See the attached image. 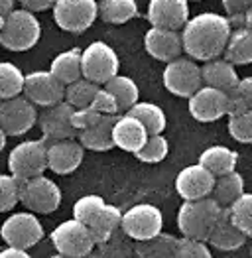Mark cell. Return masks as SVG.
<instances>
[{
	"instance_id": "6da1fadb",
	"label": "cell",
	"mask_w": 252,
	"mask_h": 258,
	"mask_svg": "<svg viewBox=\"0 0 252 258\" xmlns=\"http://www.w3.org/2000/svg\"><path fill=\"white\" fill-rule=\"evenodd\" d=\"M232 24L227 16L217 12H201L181 28V43L187 57L195 61H211L223 55Z\"/></svg>"
},
{
	"instance_id": "7a4b0ae2",
	"label": "cell",
	"mask_w": 252,
	"mask_h": 258,
	"mask_svg": "<svg viewBox=\"0 0 252 258\" xmlns=\"http://www.w3.org/2000/svg\"><path fill=\"white\" fill-rule=\"evenodd\" d=\"M42 26L34 12L26 8H14L0 30V45L8 51H28L40 42Z\"/></svg>"
},
{
	"instance_id": "3957f363",
	"label": "cell",
	"mask_w": 252,
	"mask_h": 258,
	"mask_svg": "<svg viewBox=\"0 0 252 258\" xmlns=\"http://www.w3.org/2000/svg\"><path fill=\"white\" fill-rule=\"evenodd\" d=\"M221 209L223 207L213 197L185 201L179 207V213H177V227H179L181 235L187 238H197V240L207 242L211 229L221 215Z\"/></svg>"
},
{
	"instance_id": "277c9868",
	"label": "cell",
	"mask_w": 252,
	"mask_h": 258,
	"mask_svg": "<svg viewBox=\"0 0 252 258\" xmlns=\"http://www.w3.org/2000/svg\"><path fill=\"white\" fill-rule=\"evenodd\" d=\"M20 203L32 213H53L61 203V189L57 183L45 175H36L30 179H18Z\"/></svg>"
},
{
	"instance_id": "5b68a950",
	"label": "cell",
	"mask_w": 252,
	"mask_h": 258,
	"mask_svg": "<svg viewBox=\"0 0 252 258\" xmlns=\"http://www.w3.org/2000/svg\"><path fill=\"white\" fill-rule=\"evenodd\" d=\"M118 67H120V61L116 51L105 42L89 43L81 51L83 77L97 85H105L114 75H118Z\"/></svg>"
},
{
	"instance_id": "8992f818",
	"label": "cell",
	"mask_w": 252,
	"mask_h": 258,
	"mask_svg": "<svg viewBox=\"0 0 252 258\" xmlns=\"http://www.w3.org/2000/svg\"><path fill=\"white\" fill-rule=\"evenodd\" d=\"M99 18L97 0H55L53 20L63 32L83 34Z\"/></svg>"
},
{
	"instance_id": "52a82bcc",
	"label": "cell",
	"mask_w": 252,
	"mask_h": 258,
	"mask_svg": "<svg viewBox=\"0 0 252 258\" xmlns=\"http://www.w3.org/2000/svg\"><path fill=\"white\" fill-rule=\"evenodd\" d=\"M8 170L16 179L43 175L47 170V146L43 140L20 142L8 156Z\"/></svg>"
},
{
	"instance_id": "ba28073f",
	"label": "cell",
	"mask_w": 252,
	"mask_h": 258,
	"mask_svg": "<svg viewBox=\"0 0 252 258\" xmlns=\"http://www.w3.org/2000/svg\"><path fill=\"white\" fill-rule=\"evenodd\" d=\"M164 227V215L156 205L140 203L130 207L120 219V229L126 237L132 240H148L162 233Z\"/></svg>"
},
{
	"instance_id": "9c48e42d",
	"label": "cell",
	"mask_w": 252,
	"mask_h": 258,
	"mask_svg": "<svg viewBox=\"0 0 252 258\" xmlns=\"http://www.w3.org/2000/svg\"><path fill=\"white\" fill-rule=\"evenodd\" d=\"M164 87L171 95L189 99L197 89L203 87L201 67L191 57H175L164 69Z\"/></svg>"
},
{
	"instance_id": "30bf717a",
	"label": "cell",
	"mask_w": 252,
	"mask_h": 258,
	"mask_svg": "<svg viewBox=\"0 0 252 258\" xmlns=\"http://www.w3.org/2000/svg\"><path fill=\"white\" fill-rule=\"evenodd\" d=\"M51 242L59 254L69 258H83L95 248V240L89 229L77 219H69L57 225L51 233Z\"/></svg>"
},
{
	"instance_id": "8fae6325",
	"label": "cell",
	"mask_w": 252,
	"mask_h": 258,
	"mask_svg": "<svg viewBox=\"0 0 252 258\" xmlns=\"http://www.w3.org/2000/svg\"><path fill=\"white\" fill-rule=\"evenodd\" d=\"M38 122V108L24 95L0 101V128L6 136H22Z\"/></svg>"
},
{
	"instance_id": "7c38bea8",
	"label": "cell",
	"mask_w": 252,
	"mask_h": 258,
	"mask_svg": "<svg viewBox=\"0 0 252 258\" xmlns=\"http://www.w3.org/2000/svg\"><path fill=\"white\" fill-rule=\"evenodd\" d=\"M0 237L8 246L28 250L42 240L43 227L34 213H14L2 223Z\"/></svg>"
},
{
	"instance_id": "4fadbf2b",
	"label": "cell",
	"mask_w": 252,
	"mask_h": 258,
	"mask_svg": "<svg viewBox=\"0 0 252 258\" xmlns=\"http://www.w3.org/2000/svg\"><path fill=\"white\" fill-rule=\"evenodd\" d=\"M22 95L36 107H53L65 99V85L51 71H34L26 75Z\"/></svg>"
},
{
	"instance_id": "5bb4252c",
	"label": "cell",
	"mask_w": 252,
	"mask_h": 258,
	"mask_svg": "<svg viewBox=\"0 0 252 258\" xmlns=\"http://www.w3.org/2000/svg\"><path fill=\"white\" fill-rule=\"evenodd\" d=\"M75 108L71 107L67 101H61L53 107H47L42 114L38 116V124L43 134V142L45 146L57 140H69V138H77L79 132L71 124V114Z\"/></svg>"
},
{
	"instance_id": "9a60e30c",
	"label": "cell",
	"mask_w": 252,
	"mask_h": 258,
	"mask_svg": "<svg viewBox=\"0 0 252 258\" xmlns=\"http://www.w3.org/2000/svg\"><path fill=\"white\" fill-rule=\"evenodd\" d=\"M229 110V95L203 85L189 97V114L199 122H215L223 118Z\"/></svg>"
},
{
	"instance_id": "2e32d148",
	"label": "cell",
	"mask_w": 252,
	"mask_h": 258,
	"mask_svg": "<svg viewBox=\"0 0 252 258\" xmlns=\"http://www.w3.org/2000/svg\"><path fill=\"white\" fill-rule=\"evenodd\" d=\"M146 16L154 28L179 32L189 20V2L187 0H150Z\"/></svg>"
},
{
	"instance_id": "e0dca14e",
	"label": "cell",
	"mask_w": 252,
	"mask_h": 258,
	"mask_svg": "<svg viewBox=\"0 0 252 258\" xmlns=\"http://www.w3.org/2000/svg\"><path fill=\"white\" fill-rule=\"evenodd\" d=\"M213 185H215V175L201 164L183 168L175 177V189L183 197V201L211 197Z\"/></svg>"
},
{
	"instance_id": "ac0fdd59",
	"label": "cell",
	"mask_w": 252,
	"mask_h": 258,
	"mask_svg": "<svg viewBox=\"0 0 252 258\" xmlns=\"http://www.w3.org/2000/svg\"><path fill=\"white\" fill-rule=\"evenodd\" d=\"M83 158L85 148L75 138L47 144V168L53 173H59V175L73 173L83 164Z\"/></svg>"
},
{
	"instance_id": "d6986e66",
	"label": "cell",
	"mask_w": 252,
	"mask_h": 258,
	"mask_svg": "<svg viewBox=\"0 0 252 258\" xmlns=\"http://www.w3.org/2000/svg\"><path fill=\"white\" fill-rule=\"evenodd\" d=\"M144 47L146 51L158 61H171L183 53V43H181V34L175 30H166V28H150L144 36Z\"/></svg>"
},
{
	"instance_id": "ffe728a7",
	"label": "cell",
	"mask_w": 252,
	"mask_h": 258,
	"mask_svg": "<svg viewBox=\"0 0 252 258\" xmlns=\"http://www.w3.org/2000/svg\"><path fill=\"white\" fill-rule=\"evenodd\" d=\"M148 136H150L148 130L136 116H132L128 112L116 116V122L112 126V142L116 148L136 154L146 144Z\"/></svg>"
},
{
	"instance_id": "44dd1931",
	"label": "cell",
	"mask_w": 252,
	"mask_h": 258,
	"mask_svg": "<svg viewBox=\"0 0 252 258\" xmlns=\"http://www.w3.org/2000/svg\"><path fill=\"white\" fill-rule=\"evenodd\" d=\"M246 235L232 223L231 213H229V207H223L221 209V215L215 221L213 229H211L207 242L211 246H215L217 250H225V252H231L240 248L244 242H246Z\"/></svg>"
},
{
	"instance_id": "7402d4cb",
	"label": "cell",
	"mask_w": 252,
	"mask_h": 258,
	"mask_svg": "<svg viewBox=\"0 0 252 258\" xmlns=\"http://www.w3.org/2000/svg\"><path fill=\"white\" fill-rule=\"evenodd\" d=\"M201 77H203L205 85L215 87V89H219L223 93H231L240 83L236 67L231 61H227L225 57H217V59L205 61V65L201 67Z\"/></svg>"
},
{
	"instance_id": "603a6c76",
	"label": "cell",
	"mask_w": 252,
	"mask_h": 258,
	"mask_svg": "<svg viewBox=\"0 0 252 258\" xmlns=\"http://www.w3.org/2000/svg\"><path fill=\"white\" fill-rule=\"evenodd\" d=\"M116 116L118 114H103L101 120L89 128H85L79 132V142L81 146L87 150L93 152H106L110 148H114V142H112V126L116 122Z\"/></svg>"
},
{
	"instance_id": "cb8c5ba5",
	"label": "cell",
	"mask_w": 252,
	"mask_h": 258,
	"mask_svg": "<svg viewBox=\"0 0 252 258\" xmlns=\"http://www.w3.org/2000/svg\"><path fill=\"white\" fill-rule=\"evenodd\" d=\"M120 219H122V213L118 207L114 205H103L95 215L87 221V229L91 233V237L95 240V244H103L108 238L114 235V231L120 227Z\"/></svg>"
},
{
	"instance_id": "d4e9b609",
	"label": "cell",
	"mask_w": 252,
	"mask_h": 258,
	"mask_svg": "<svg viewBox=\"0 0 252 258\" xmlns=\"http://www.w3.org/2000/svg\"><path fill=\"white\" fill-rule=\"evenodd\" d=\"M223 55L234 67L252 63V28L240 26V28L232 30Z\"/></svg>"
},
{
	"instance_id": "484cf974",
	"label": "cell",
	"mask_w": 252,
	"mask_h": 258,
	"mask_svg": "<svg viewBox=\"0 0 252 258\" xmlns=\"http://www.w3.org/2000/svg\"><path fill=\"white\" fill-rule=\"evenodd\" d=\"M236 162H238V154L227 146H211L199 156V164L205 166L215 177L234 172Z\"/></svg>"
},
{
	"instance_id": "4316f807",
	"label": "cell",
	"mask_w": 252,
	"mask_h": 258,
	"mask_svg": "<svg viewBox=\"0 0 252 258\" xmlns=\"http://www.w3.org/2000/svg\"><path fill=\"white\" fill-rule=\"evenodd\" d=\"M49 71L65 87L75 83L77 79L83 77V71H81V51L77 47H73V49H67V51L57 53L53 57L51 65H49Z\"/></svg>"
},
{
	"instance_id": "83f0119b",
	"label": "cell",
	"mask_w": 252,
	"mask_h": 258,
	"mask_svg": "<svg viewBox=\"0 0 252 258\" xmlns=\"http://www.w3.org/2000/svg\"><path fill=\"white\" fill-rule=\"evenodd\" d=\"M177 238L160 233L148 240H138L134 244V254L138 258H175Z\"/></svg>"
},
{
	"instance_id": "f1b7e54d",
	"label": "cell",
	"mask_w": 252,
	"mask_h": 258,
	"mask_svg": "<svg viewBox=\"0 0 252 258\" xmlns=\"http://www.w3.org/2000/svg\"><path fill=\"white\" fill-rule=\"evenodd\" d=\"M242 194H244V179H242V175L236 170L227 173V175L215 177V185H213L211 197L221 207H231Z\"/></svg>"
},
{
	"instance_id": "f546056e",
	"label": "cell",
	"mask_w": 252,
	"mask_h": 258,
	"mask_svg": "<svg viewBox=\"0 0 252 258\" xmlns=\"http://www.w3.org/2000/svg\"><path fill=\"white\" fill-rule=\"evenodd\" d=\"M138 16L136 0H101L99 2V18L106 24H126Z\"/></svg>"
},
{
	"instance_id": "4dcf8cb0",
	"label": "cell",
	"mask_w": 252,
	"mask_h": 258,
	"mask_svg": "<svg viewBox=\"0 0 252 258\" xmlns=\"http://www.w3.org/2000/svg\"><path fill=\"white\" fill-rule=\"evenodd\" d=\"M105 89L116 99V103H118V112H122V114H124L132 105L138 103V95H140L138 85H136L130 77H126V75H114L110 81L105 83Z\"/></svg>"
},
{
	"instance_id": "1f68e13d",
	"label": "cell",
	"mask_w": 252,
	"mask_h": 258,
	"mask_svg": "<svg viewBox=\"0 0 252 258\" xmlns=\"http://www.w3.org/2000/svg\"><path fill=\"white\" fill-rule=\"evenodd\" d=\"M126 112L136 116L144 124L148 134H162L164 128H166V114H164L162 108L158 107V105H154V103H140L138 101L136 105H132Z\"/></svg>"
},
{
	"instance_id": "d6a6232c",
	"label": "cell",
	"mask_w": 252,
	"mask_h": 258,
	"mask_svg": "<svg viewBox=\"0 0 252 258\" xmlns=\"http://www.w3.org/2000/svg\"><path fill=\"white\" fill-rule=\"evenodd\" d=\"M26 75L12 61H0V101L14 99L24 91Z\"/></svg>"
},
{
	"instance_id": "836d02e7",
	"label": "cell",
	"mask_w": 252,
	"mask_h": 258,
	"mask_svg": "<svg viewBox=\"0 0 252 258\" xmlns=\"http://www.w3.org/2000/svg\"><path fill=\"white\" fill-rule=\"evenodd\" d=\"M97 91H99L97 83H93V81L81 77L75 83L65 87V101L73 108H85L91 105V101L95 99Z\"/></svg>"
},
{
	"instance_id": "e575fe53",
	"label": "cell",
	"mask_w": 252,
	"mask_h": 258,
	"mask_svg": "<svg viewBox=\"0 0 252 258\" xmlns=\"http://www.w3.org/2000/svg\"><path fill=\"white\" fill-rule=\"evenodd\" d=\"M232 223L246 235L252 237V194H242L229 207Z\"/></svg>"
},
{
	"instance_id": "d590c367",
	"label": "cell",
	"mask_w": 252,
	"mask_h": 258,
	"mask_svg": "<svg viewBox=\"0 0 252 258\" xmlns=\"http://www.w3.org/2000/svg\"><path fill=\"white\" fill-rule=\"evenodd\" d=\"M229 95V110L227 116H234L240 112L252 110V77L240 79L234 91L227 93Z\"/></svg>"
},
{
	"instance_id": "8d00e7d4",
	"label": "cell",
	"mask_w": 252,
	"mask_h": 258,
	"mask_svg": "<svg viewBox=\"0 0 252 258\" xmlns=\"http://www.w3.org/2000/svg\"><path fill=\"white\" fill-rule=\"evenodd\" d=\"M168 152H169V144L162 134H150L146 144L136 152L134 156H136L140 162H144V164H158V162L166 160Z\"/></svg>"
},
{
	"instance_id": "74e56055",
	"label": "cell",
	"mask_w": 252,
	"mask_h": 258,
	"mask_svg": "<svg viewBox=\"0 0 252 258\" xmlns=\"http://www.w3.org/2000/svg\"><path fill=\"white\" fill-rule=\"evenodd\" d=\"M20 201V185L12 173H0V213L16 207Z\"/></svg>"
},
{
	"instance_id": "f35d334b",
	"label": "cell",
	"mask_w": 252,
	"mask_h": 258,
	"mask_svg": "<svg viewBox=\"0 0 252 258\" xmlns=\"http://www.w3.org/2000/svg\"><path fill=\"white\" fill-rule=\"evenodd\" d=\"M229 134L240 144H252V110L229 116Z\"/></svg>"
},
{
	"instance_id": "ab89813d",
	"label": "cell",
	"mask_w": 252,
	"mask_h": 258,
	"mask_svg": "<svg viewBox=\"0 0 252 258\" xmlns=\"http://www.w3.org/2000/svg\"><path fill=\"white\" fill-rule=\"evenodd\" d=\"M103 205H105L103 197H99V195H85L81 199H77L75 205H73V219H77L83 225H87V221L95 215Z\"/></svg>"
},
{
	"instance_id": "60d3db41",
	"label": "cell",
	"mask_w": 252,
	"mask_h": 258,
	"mask_svg": "<svg viewBox=\"0 0 252 258\" xmlns=\"http://www.w3.org/2000/svg\"><path fill=\"white\" fill-rule=\"evenodd\" d=\"M175 258H213L211 250L207 248L205 240H197V238H177V250Z\"/></svg>"
},
{
	"instance_id": "b9f144b4",
	"label": "cell",
	"mask_w": 252,
	"mask_h": 258,
	"mask_svg": "<svg viewBox=\"0 0 252 258\" xmlns=\"http://www.w3.org/2000/svg\"><path fill=\"white\" fill-rule=\"evenodd\" d=\"M89 107L93 108L95 112H99V114H120V112H118V103H116V99L106 91L105 87H103V89L99 87V91H97V95H95V99L91 101Z\"/></svg>"
},
{
	"instance_id": "7bdbcfd3",
	"label": "cell",
	"mask_w": 252,
	"mask_h": 258,
	"mask_svg": "<svg viewBox=\"0 0 252 258\" xmlns=\"http://www.w3.org/2000/svg\"><path fill=\"white\" fill-rule=\"evenodd\" d=\"M101 116H103V114L95 112L91 107L75 108L73 114H71V124L77 128V132H81V130L89 128V126H93V124H97V122L101 120Z\"/></svg>"
},
{
	"instance_id": "ee69618b",
	"label": "cell",
	"mask_w": 252,
	"mask_h": 258,
	"mask_svg": "<svg viewBox=\"0 0 252 258\" xmlns=\"http://www.w3.org/2000/svg\"><path fill=\"white\" fill-rule=\"evenodd\" d=\"M101 252L106 258H130V248L124 240H114V235L101 244Z\"/></svg>"
},
{
	"instance_id": "f6af8a7d",
	"label": "cell",
	"mask_w": 252,
	"mask_h": 258,
	"mask_svg": "<svg viewBox=\"0 0 252 258\" xmlns=\"http://www.w3.org/2000/svg\"><path fill=\"white\" fill-rule=\"evenodd\" d=\"M221 4L225 8V12L231 16L229 20L232 24V22L240 20V16L250 8L252 0H221Z\"/></svg>"
},
{
	"instance_id": "bcb514c9",
	"label": "cell",
	"mask_w": 252,
	"mask_h": 258,
	"mask_svg": "<svg viewBox=\"0 0 252 258\" xmlns=\"http://www.w3.org/2000/svg\"><path fill=\"white\" fill-rule=\"evenodd\" d=\"M22 6L30 12H43L47 8H53L55 0H18Z\"/></svg>"
},
{
	"instance_id": "7dc6e473",
	"label": "cell",
	"mask_w": 252,
	"mask_h": 258,
	"mask_svg": "<svg viewBox=\"0 0 252 258\" xmlns=\"http://www.w3.org/2000/svg\"><path fill=\"white\" fill-rule=\"evenodd\" d=\"M0 258H32L26 250L22 248H14V246H8L4 250H0Z\"/></svg>"
},
{
	"instance_id": "c3c4849f",
	"label": "cell",
	"mask_w": 252,
	"mask_h": 258,
	"mask_svg": "<svg viewBox=\"0 0 252 258\" xmlns=\"http://www.w3.org/2000/svg\"><path fill=\"white\" fill-rule=\"evenodd\" d=\"M16 8V0H0V16H8Z\"/></svg>"
},
{
	"instance_id": "681fc988",
	"label": "cell",
	"mask_w": 252,
	"mask_h": 258,
	"mask_svg": "<svg viewBox=\"0 0 252 258\" xmlns=\"http://www.w3.org/2000/svg\"><path fill=\"white\" fill-rule=\"evenodd\" d=\"M240 22H242V26H246V28H252V4L250 8L240 16Z\"/></svg>"
},
{
	"instance_id": "f907efd6",
	"label": "cell",
	"mask_w": 252,
	"mask_h": 258,
	"mask_svg": "<svg viewBox=\"0 0 252 258\" xmlns=\"http://www.w3.org/2000/svg\"><path fill=\"white\" fill-rule=\"evenodd\" d=\"M83 258H106V256L103 254V252H93V250H91V252H89V254H85Z\"/></svg>"
},
{
	"instance_id": "816d5d0a",
	"label": "cell",
	"mask_w": 252,
	"mask_h": 258,
	"mask_svg": "<svg viewBox=\"0 0 252 258\" xmlns=\"http://www.w3.org/2000/svg\"><path fill=\"white\" fill-rule=\"evenodd\" d=\"M4 146H6V134H4V130L0 128V152H2Z\"/></svg>"
},
{
	"instance_id": "f5cc1de1",
	"label": "cell",
	"mask_w": 252,
	"mask_h": 258,
	"mask_svg": "<svg viewBox=\"0 0 252 258\" xmlns=\"http://www.w3.org/2000/svg\"><path fill=\"white\" fill-rule=\"evenodd\" d=\"M51 258H69V256H63V254H59V252H57V254H53Z\"/></svg>"
},
{
	"instance_id": "db71d44e",
	"label": "cell",
	"mask_w": 252,
	"mask_h": 258,
	"mask_svg": "<svg viewBox=\"0 0 252 258\" xmlns=\"http://www.w3.org/2000/svg\"><path fill=\"white\" fill-rule=\"evenodd\" d=\"M2 26H4V16H0V30H2Z\"/></svg>"
},
{
	"instance_id": "11a10c76",
	"label": "cell",
	"mask_w": 252,
	"mask_h": 258,
	"mask_svg": "<svg viewBox=\"0 0 252 258\" xmlns=\"http://www.w3.org/2000/svg\"><path fill=\"white\" fill-rule=\"evenodd\" d=\"M187 2H201V0H187Z\"/></svg>"
},
{
	"instance_id": "9f6ffc18",
	"label": "cell",
	"mask_w": 252,
	"mask_h": 258,
	"mask_svg": "<svg viewBox=\"0 0 252 258\" xmlns=\"http://www.w3.org/2000/svg\"><path fill=\"white\" fill-rule=\"evenodd\" d=\"M250 258H252V248H250Z\"/></svg>"
}]
</instances>
